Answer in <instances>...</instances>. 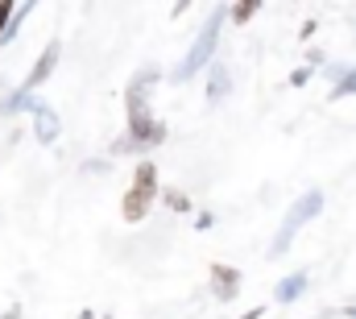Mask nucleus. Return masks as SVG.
Masks as SVG:
<instances>
[{
  "label": "nucleus",
  "mask_w": 356,
  "mask_h": 319,
  "mask_svg": "<svg viewBox=\"0 0 356 319\" xmlns=\"http://www.w3.org/2000/svg\"><path fill=\"white\" fill-rule=\"evenodd\" d=\"M158 79H162V71H158L154 63H145V67L129 79V87H124L129 137L112 146L116 154H129V150H133V154H145L149 146H162V141H166V125H158V120L149 116V100H154V87H158Z\"/></svg>",
  "instance_id": "1"
},
{
  "label": "nucleus",
  "mask_w": 356,
  "mask_h": 319,
  "mask_svg": "<svg viewBox=\"0 0 356 319\" xmlns=\"http://www.w3.org/2000/svg\"><path fill=\"white\" fill-rule=\"evenodd\" d=\"M158 199H162L158 166H154L149 158L137 162V166H133V182H129V191H124V199H120V216H124V224H141Z\"/></svg>",
  "instance_id": "2"
},
{
  "label": "nucleus",
  "mask_w": 356,
  "mask_h": 319,
  "mask_svg": "<svg viewBox=\"0 0 356 319\" xmlns=\"http://www.w3.org/2000/svg\"><path fill=\"white\" fill-rule=\"evenodd\" d=\"M228 8H220L203 29H199V38H195V46L186 50V59H182V67L175 71V83H186V79H195L199 71H207L211 63H216V46H220V17H224Z\"/></svg>",
  "instance_id": "3"
},
{
  "label": "nucleus",
  "mask_w": 356,
  "mask_h": 319,
  "mask_svg": "<svg viewBox=\"0 0 356 319\" xmlns=\"http://www.w3.org/2000/svg\"><path fill=\"white\" fill-rule=\"evenodd\" d=\"M319 212H323V195H319V191L298 195V199H294V208L286 212V220H282V228H277L273 244H269V257H282V253L294 244V237L302 233V224H307V220H315Z\"/></svg>",
  "instance_id": "4"
},
{
  "label": "nucleus",
  "mask_w": 356,
  "mask_h": 319,
  "mask_svg": "<svg viewBox=\"0 0 356 319\" xmlns=\"http://www.w3.org/2000/svg\"><path fill=\"white\" fill-rule=\"evenodd\" d=\"M58 54H63V42H58V38H50V42H46V50L38 54L33 71H29V75H25V83H21V91H29V95H33L42 83L50 79V75H54V67H58Z\"/></svg>",
  "instance_id": "5"
},
{
  "label": "nucleus",
  "mask_w": 356,
  "mask_h": 319,
  "mask_svg": "<svg viewBox=\"0 0 356 319\" xmlns=\"http://www.w3.org/2000/svg\"><path fill=\"white\" fill-rule=\"evenodd\" d=\"M241 270L236 265H224V261H211V295L220 299V303H232L236 295H241Z\"/></svg>",
  "instance_id": "6"
},
{
  "label": "nucleus",
  "mask_w": 356,
  "mask_h": 319,
  "mask_svg": "<svg viewBox=\"0 0 356 319\" xmlns=\"http://www.w3.org/2000/svg\"><path fill=\"white\" fill-rule=\"evenodd\" d=\"M228 91H232V71H228V63H220V59H216V63H211V71H207V100H211V104H220Z\"/></svg>",
  "instance_id": "7"
},
{
  "label": "nucleus",
  "mask_w": 356,
  "mask_h": 319,
  "mask_svg": "<svg viewBox=\"0 0 356 319\" xmlns=\"http://www.w3.org/2000/svg\"><path fill=\"white\" fill-rule=\"evenodd\" d=\"M33 125H38V141H58V112L50 108V104H42L38 100V108H33Z\"/></svg>",
  "instance_id": "8"
},
{
  "label": "nucleus",
  "mask_w": 356,
  "mask_h": 319,
  "mask_svg": "<svg viewBox=\"0 0 356 319\" xmlns=\"http://www.w3.org/2000/svg\"><path fill=\"white\" fill-rule=\"evenodd\" d=\"M307 286H311V274H307V270H298V274H290V278H282V282H277L273 299H277V303H294Z\"/></svg>",
  "instance_id": "9"
},
{
  "label": "nucleus",
  "mask_w": 356,
  "mask_h": 319,
  "mask_svg": "<svg viewBox=\"0 0 356 319\" xmlns=\"http://www.w3.org/2000/svg\"><path fill=\"white\" fill-rule=\"evenodd\" d=\"M344 95H356V67L332 71V100H344Z\"/></svg>",
  "instance_id": "10"
},
{
  "label": "nucleus",
  "mask_w": 356,
  "mask_h": 319,
  "mask_svg": "<svg viewBox=\"0 0 356 319\" xmlns=\"http://www.w3.org/2000/svg\"><path fill=\"white\" fill-rule=\"evenodd\" d=\"M33 108H38V100H33L29 91H13V95L4 100V112H8V116H17V112H33Z\"/></svg>",
  "instance_id": "11"
},
{
  "label": "nucleus",
  "mask_w": 356,
  "mask_h": 319,
  "mask_svg": "<svg viewBox=\"0 0 356 319\" xmlns=\"http://www.w3.org/2000/svg\"><path fill=\"white\" fill-rule=\"evenodd\" d=\"M162 203H166L170 212H178V216H186V212L195 208V203H191V199H186V195H182L178 187H170V191H162Z\"/></svg>",
  "instance_id": "12"
},
{
  "label": "nucleus",
  "mask_w": 356,
  "mask_h": 319,
  "mask_svg": "<svg viewBox=\"0 0 356 319\" xmlns=\"http://www.w3.org/2000/svg\"><path fill=\"white\" fill-rule=\"evenodd\" d=\"M228 13H232V21H241V25H245V21H253V17L261 13V4H253V0H249V4H232Z\"/></svg>",
  "instance_id": "13"
},
{
  "label": "nucleus",
  "mask_w": 356,
  "mask_h": 319,
  "mask_svg": "<svg viewBox=\"0 0 356 319\" xmlns=\"http://www.w3.org/2000/svg\"><path fill=\"white\" fill-rule=\"evenodd\" d=\"M311 75H315V67H311V63H307V67H298V71H294V75H290V83H294V87H302V83L311 79Z\"/></svg>",
  "instance_id": "14"
},
{
  "label": "nucleus",
  "mask_w": 356,
  "mask_h": 319,
  "mask_svg": "<svg viewBox=\"0 0 356 319\" xmlns=\"http://www.w3.org/2000/svg\"><path fill=\"white\" fill-rule=\"evenodd\" d=\"M0 319H21V303H13V307H8V311H4Z\"/></svg>",
  "instance_id": "15"
},
{
  "label": "nucleus",
  "mask_w": 356,
  "mask_h": 319,
  "mask_svg": "<svg viewBox=\"0 0 356 319\" xmlns=\"http://www.w3.org/2000/svg\"><path fill=\"white\" fill-rule=\"evenodd\" d=\"M245 319H266V307H253V311H249Z\"/></svg>",
  "instance_id": "16"
},
{
  "label": "nucleus",
  "mask_w": 356,
  "mask_h": 319,
  "mask_svg": "<svg viewBox=\"0 0 356 319\" xmlns=\"http://www.w3.org/2000/svg\"><path fill=\"white\" fill-rule=\"evenodd\" d=\"M340 316H344V319H356V307H344V311H340Z\"/></svg>",
  "instance_id": "17"
}]
</instances>
